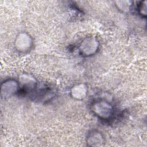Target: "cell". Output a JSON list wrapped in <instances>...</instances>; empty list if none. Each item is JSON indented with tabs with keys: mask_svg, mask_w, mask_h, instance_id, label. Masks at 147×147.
Masks as SVG:
<instances>
[{
	"mask_svg": "<svg viewBox=\"0 0 147 147\" xmlns=\"http://www.w3.org/2000/svg\"><path fill=\"white\" fill-rule=\"evenodd\" d=\"M92 110L99 117L102 119H107L113 114L112 106L105 101H97L93 103Z\"/></svg>",
	"mask_w": 147,
	"mask_h": 147,
	"instance_id": "6da1fadb",
	"label": "cell"
},
{
	"mask_svg": "<svg viewBox=\"0 0 147 147\" xmlns=\"http://www.w3.org/2000/svg\"><path fill=\"white\" fill-rule=\"evenodd\" d=\"M98 42L94 37H89L85 38L80 44V52L84 56H91L98 50Z\"/></svg>",
	"mask_w": 147,
	"mask_h": 147,
	"instance_id": "7a4b0ae2",
	"label": "cell"
},
{
	"mask_svg": "<svg viewBox=\"0 0 147 147\" xmlns=\"http://www.w3.org/2000/svg\"><path fill=\"white\" fill-rule=\"evenodd\" d=\"M32 44V40L31 37L25 33L20 34L16 41V47L20 51L28 50L31 47Z\"/></svg>",
	"mask_w": 147,
	"mask_h": 147,
	"instance_id": "3957f363",
	"label": "cell"
},
{
	"mask_svg": "<svg viewBox=\"0 0 147 147\" xmlns=\"http://www.w3.org/2000/svg\"><path fill=\"white\" fill-rule=\"evenodd\" d=\"M18 87V84L16 80H7L2 84L1 95L5 98L10 96L16 92Z\"/></svg>",
	"mask_w": 147,
	"mask_h": 147,
	"instance_id": "277c9868",
	"label": "cell"
},
{
	"mask_svg": "<svg viewBox=\"0 0 147 147\" xmlns=\"http://www.w3.org/2000/svg\"><path fill=\"white\" fill-rule=\"evenodd\" d=\"M87 143L89 145L97 146L102 145L103 143V139L102 134L97 131L91 132L87 137Z\"/></svg>",
	"mask_w": 147,
	"mask_h": 147,
	"instance_id": "5b68a950",
	"label": "cell"
},
{
	"mask_svg": "<svg viewBox=\"0 0 147 147\" xmlns=\"http://www.w3.org/2000/svg\"><path fill=\"white\" fill-rule=\"evenodd\" d=\"M87 92L86 87L83 84H79L75 86L71 90L73 97L76 99H82L85 97Z\"/></svg>",
	"mask_w": 147,
	"mask_h": 147,
	"instance_id": "8992f818",
	"label": "cell"
},
{
	"mask_svg": "<svg viewBox=\"0 0 147 147\" xmlns=\"http://www.w3.org/2000/svg\"><path fill=\"white\" fill-rule=\"evenodd\" d=\"M139 11L141 14L142 16H146V1L142 2L141 3L139 7Z\"/></svg>",
	"mask_w": 147,
	"mask_h": 147,
	"instance_id": "52a82bcc",
	"label": "cell"
}]
</instances>
